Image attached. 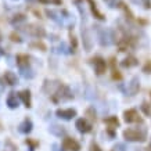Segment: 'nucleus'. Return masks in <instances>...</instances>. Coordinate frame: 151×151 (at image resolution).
I'll return each instance as SVG.
<instances>
[{"label":"nucleus","instance_id":"nucleus-1","mask_svg":"<svg viewBox=\"0 0 151 151\" xmlns=\"http://www.w3.org/2000/svg\"><path fill=\"white\" fill-rule=\"evenodd\" d=\"M124 137L128 142H144L146 140V132H142L139 129H128L124 132Z\"/></svg>","mask_w":151,"mask_h":151},{"label":"nucleus","instance_id":"nucleus-2","mask_svg":"<svg viewBox=\"0 0 151 151\" xmlns=\"http://www.w3.org/2000/svg\"><path fill=\"white\" fill-rule=\"evenodd\" d=\"M72 97H73L72 93H71V90H69L68 87L64 86V85H61V86H58L55 94L53 96V100L54 101H64V100H71Z\"/></svg>","mask_w":151,"mask_h":151},{"label":"nucleus","instance_id":"nucleus-3","mask_svg":"<svg viewBox=\"0 0 151 151\" xmlns=\"http://www.w3.org/2000/svg\"><path fill=\"white\" fill-rule=\"evenodd\" d=\"M92 64L96 69V73L97 75H103L105 72V68H107V64H105V60L101 58V57H93L92 60Z\"/></svg>","mask_w":151,"mask_h":151},{"label":"nucleus","instance_id":"nucleus-4","mask_svg":"<svg viewBox=\"0 0 151 151\" xmlns=\"http://www.w3.org/2000/svg\"><path fill=\"white\" fill-rule=\"evenodd\" d=\"M63 148L67 151H79L81 150V144L73 137H65L63 140Z\"/></svg>","mask_w":151,"mask_h":151},{"label":"nucleus","instance_id":"nucleus-5","mask_svg":"<svg viewBox=\"0 0 151 151\" xmlns=\"http://www.w3.org/2000/svg\"><path fill=\"white\" fill-rule=\"evenodd\" d=\"M25 32H27L28 35L35 36V37H43L45 35H46L45 29H43L42 27H37V25H29V27H27Z\"/></svg>","mask_w":151,"mask_h":151},{"label":"nucleus","instance_id":"nucleus-6","mask_svg":"<svg viewBox=\"0 0 151 151\" xmlns=\"http://www.w3.org/2000/svg\"><path fill=\"white\" fill-rule=\"evenodd\" d=\"M124 119L128 124H133V122H142V118H139V114L136 110H128L124 112Z\"/></svg>","mask_w":151,"mask_h":151},{"label":"nucleus","instance_id":"nucleus-7","mask_svg":"<svg viewBox=\"0 0 151 151\" xmlns=\"http://www.w3.org/2000/svg\"><path fill=\"white\" fill-rule=\"evenodd\" d=\"M75 126H76V129H78L81 133H89L90 130H92V125L89 124L85 118L78 119L76 124H75Z\"/></svg>","mask_w":151,"mask_h":151},{"label":"nucleus","instance_id":"nucleus-8","mask_svg":"<svg viewBox=\"0 0 151 151\" xmlns=\"http://www.w3.org/2000/svg\"><path fill=\"white\" fill-rule=\"evenodd\" d=\"M55 115L63 119H72L76 115V111L72 110V108H68V110H57L55 111Z\"/></svg>","mask_w":151,"mask_h":151},{"label":"nucleus","instance_id":"nucleus-9","mask_svg":"<svg viewBox=\"0 0 151 151\" xmlns=\"http://www.w3.org/2000/svg\"><path fill=\"white\" fill-rule=\"evenodd\" d=\"M18 104H19V101H18V99H17V93L11 92L9 94V97H7V105H9L10 108H17Z\"/></svg>","mask_w":151,"mask_h":151},{"label":"nucleus","instance_id":"nucleus-10","mask_svg":"<svg viewBox=\"0 0 151 151\" xmlns=\"http://www.w3.org/2000/svg\"><path fill=\"white\" fill-rule=\"evenodd\" d=\"M4 79L6 82L9 83V85H11V86H14V85H17L18 83V78H17V75L14 72H11V71H7V72L4 73Z\"/></svg>","mask_w":151,"mask_h":151},{"label":"nucleus","instance_id":"nucleus-11","mask_svg":"<svg viewBox=\"0 0 151 151\" xmlns=\"http://www.w3.org/2000/svg\"><path fill=\"white\" fill-rule=\"evenodd\" d=\"M121 64H122V67H125V68H132V67H136V65H137V58L133 57V55H129L128 58H125Z\"/></svg>","mask_w":151,"mask_h":151},{"label":"nucleus","instance_id":"nucleus-12","mask_svg":"<svg viewBox=\"0 0 151 151\" xmlns=\"http://www.w3.org/2000/svg\"><path fill=\"white\" fill-rule=\"evenodd\" d=\"M19 99L24 101V104H25V107H31V93H29V90H22L21 93H18Z\"/></svg>","mask_w":151,"mask_h":151},{"label":"nucleus","instance_id":"nucleus-13","mask_svg":"<svg viewBox=\"0 0 151 151\" xmlns=\"http://www.w3.org/2000/svg\"><path fill=\"white\" fill-rule=\"evenodd\" d=\"M17 64H18V67L19 68H27L28 65H29V57L28 55H24V54H21V55H17Z\"/></svg>","mask_w":151,"mask_h":151},{"label":"nucleus","instance_id":"nucleus-14","mask_svg":"<svg viewBox=\"0 0 151 151\" xmlns=\"http://www.w3.org/2000/svg\"><path fill=\"white\" fill-rule=\"evenodd\" d=\"M32 130V122L29 119H24V122L19 125V132L21 133H29Z\"/></svg>","mask_w":151,"mask_h":151},{"label":"nucleus","instance_id":"nucleus-15","mask_svg":"<svg viewBox=\"0 0 151 151\" xmlns=\"http://www.w3.org/2000/svg\"><path fill=\"white\" fill-rule=\"evenodd\" d=\"M87 3L90 4V10H92V13L94 14V17H96L97 19H104V18H105L104 15H103V14H101L100 11L97 10V7H96V3H94L93 0H87Z\"/></svg>","mask_w":151,"mask_h":151},{"label":"nucleus","instance_id":"nucleus-16","mask_svg":"<svg viewBox=\"0 0 151 151\" xmlns=\"http://www.w3.org/2000/svg\"><path fill=\"white\" fill-rule=\"evenodd\" d=\"M139 89H140V83H139V79H137V78H133L132 83H130V94H136Z\"/></svg>","mask_w":151,"mask_h":151},{"label":"nucleus","instance_id":"nucleus-17","mask_svg":"<svg viewBox=\"0 0 151 151\" xmlns=\"http://www.w3.org/2000/svg\"><path fill=\"white\" fill-rule=\"evenodd\" d=\"M119 7H121V9L124 10V11H125V14H126V15H128V18L130 19V21H134V17H133L132 11H130V10L128 9V6L125 4V3H122V1H121V3H119Z\"/></svg>","mask_w":151,"mask_h":151},{"label":"nucleus","instance_id":"nucleus-18","mask_svg":"<svg viewBox=\"0 0 151 151\" xmlns=\"http://www.w3.org/2000/svg\"><path fill=\"white\" fill-rule=\"evenodd\" d=\"M104 122L107 125H110V128H116L119 125V121L115 116H111V118H107V119H104Z\"/></svg>","mask_w":151,"mask_h":151},{"label":"nucleus","instance_id":"nucleus-19","mask_svg":"<svg viewBox=\"0 0 151 151\" xmlns=\"http://www.w3.org/2000/svg\"><path fill=\"white\" fill-rule=\"evenodd\" d=\"M82 33L85 35V42H86L85 47H86V50H90V47H92V42H90V36H89V32H87V31H85V32H82Z\"/></svg>","mask_w":151,"mask_h":151},{"label":"nucleus","instance_id":"nucleus-20","mask_svg":"<svg viewBox=\"0 0 151 151\" xmlns=\"http://www.w3.org/2000/svg\"><path fill=\"white\" fill-rule=\"evenodd\" d=\"M51 133H54V134H57V136H61L63 133H64V129H63V126H53V128H50Z\"/></svg>","mask_w":151,"mask_h":151},{"label":"nucleus","instance_id":"nucleus-21","mask_svg":"<svg viewBox=\"0 0 151 151\" xmlns=\"http://www.w3.org/2000/svg\"><path fill=\"white\" fill-rule=\"evenodd\" d=\"M134 3H140L144 9H151V0H133Z\"/></svg>","mask_w":151,"mask_h":151},{"label":"nucleus","instance_id":"nucleus-22","mask_svg":"<svg viewBox=\"0 0 151 151\" xmlns=\"http://www.w3.org/2000/svg\"><path fill=\"white\" fill-rule=\"evenodd\" d=\"M19 21H25V15H24V14H17V15H14V18L11 19L13 24L19 22Z\"/></svg>","mask_w":151,"mask_h":151},{"label":"nucleus","instance_id":"nucleus-23","mask_svg":"<svg viewBox=\"0 0 151 151\" xmlns=\"http://www.w3.org/2000/svg\"><path fill=\"white\" fill-rule=\"evenodd\" d=\"M112 78L114 79H121L122 78V75H121V73H119V71L118 69H115V65H114V63H112Z\"/></svg>","mask_w":151,"mask_h":151},{"label":"nucleus","instance_id":"nucleus-24","mask_svg":"<svg viewBox=\"0 0 151 151\" xmlns=\"http://www.w3.org/2000/svg\"><path fill=\"white\" fill-rule=\"evenodd\" d=\"M142 110H143V112L146 115H151V108H150V105L147 104V103H143L142 104Z\"/></svg>","mask_w":151,"mask_h":151},{"label":"nucleus","instance_id":"nucleus-25","mask_svg":"<svg viewBox=\"0 0 151 151\" xmlns=\"http://www.w3.org/2000/svg\"><path fill=\"white\" fill-rule=\"evenodd\" d=\"M31 47H37V49H42V50H46V46L42 43V42H36V43H31Z\"/></svg>","mask_w":151,"mask_h":151},{"label":"nucleus","instance_id":"nucleus-26","mask_svg":"<svg viewBox=\"0 0 151 151\" xmlns=\"http://www.w3.org/2000/svg\"><path fill=\"white\" fill-rule=\"evenodd\" d=\"M143 72L146 73H151V61H147L146 65H144V68H143Z\"/></svg>","mask_w":151,"mask_h":151},{"label":"nucleus","instance_id":"nucleus-27","mask_svg":"<svg viewBox=\"0 0 151 151\" xmlns=\"http://www.w3.org/2000/svg\"><path fill=\"white\" fill-rule=\"evenodd\" d=\"M11 40H13V42H18V43H19V42H21V37H19L18 35H15V33H11Z\"/></svg>","mask_w":151,"mask_h":151},{"label":"nucleus","instance_id":"nucleus-28","mask_svg":"<svg viewBox=\"0 0 151 151\" xmlns=\"http://www.w3.org/2000/svg\"><path fill=\"white\" fill-rule=\"evenodd\" d=\"M90 151H101V148L99 146H97L96 143H93L92 147H90Z\"/></svg>","mask_w":151,"mask_h":151},{"label":"nucleus","instance_id":"nucleus-29","mask_svg":"<svg viewBox=\"0 0 151 151\" xmlns=\"http://www.w3.org/2000/svg\"><path fill=\"white\" fill-rule=\"evenodd\" d=\"M104 1H107L110 7H116V0H104Z\"/></svg>","mask_w":151,"mask_h":151},{"label":"nucleus","instance_id":"nucleus-30","mask_svg":"<svg viewBox=\"0 0 151 151\" xmlns=\"http://www.w3.org/2000/svg\"><path fill=\"white\" fill-rule=\"evenodd\" d=\"M40 3H43V4H47V3H50V0H39Z\"/></svg>","mask_w":151,"mask_h":151},{"label":"nucleus","instance_id":"nucleus-31","mask_svg":"<svg viewBox=\"0 0 151 151\" xmlns=\"http://www.w3.org/2000/svg\"><path fill=\"white\" fill-rule=\"evenodd\" d=\"M147 151H151V144H150L148 147H147Z\"/></svg>","mask_w":151,"mask_h":151},{"label":"nucleus","instance_id":"nucleus-32","mask_svg":"<svg viewBox=\"0 0 151 151\" xmlns=\"http://www.w3.org/2000/svg\"><path fill=\"white\" fill-rule=\"evenodd\" d=\"M54 151H58V150H57V146H54Z\"/></svg>","mask_w":151,"mask_h":151},{"label":"nucleus","instance_id":"nucleus-33","mask_svg":"<svg viewBox=\"0 0 151 151\" xmlns=\"http://www.w3.org/2000/svg\"><path fill=\"white\" fill-rule=\"evenodd\" d=\"M29 1H32V0H29Z\"/></svg>","mask_w":151,"mask_h":151}]
</instances>
